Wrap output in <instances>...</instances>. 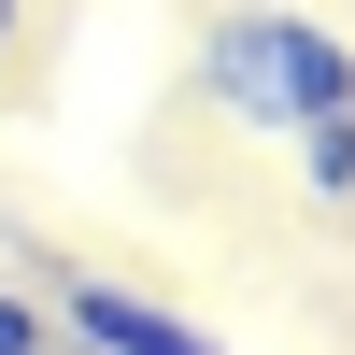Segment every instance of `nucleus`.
<instances>
[{"label": "nucleus", "mask_w": 355, "mask_h": 355, "mask_svg": "<svg viewBox=\"0 0 355 355\" xmlns=\"http://www.w3.org/2000/svg\"><path fill=\"white\" fill-rule=\"evenodd\" d=\"M0 355H57V313H43V284H0Z\"/></svg>", "instance_id": "nucleus-4"}, {"label": "nucleus", "mask_w": 355, "mask_h": 355, "mask_svg": "<svg viewBox=\"0 0 355 355\" xmlns=\"http://www.w3.org/2000/svg\"><path fill=\"white\" fill-rule=\"evenodd\" d=\"M15 28H28V0H0V57H15Z\"/></svg>", "instance_id": "nucleus-5"}, {"label": "nucleus", "mask_w": 355, "mask_h": 355, "mask_svg": "<svg viewBox=\"0 0 355 355\" xmlns=\"http://www.w3.org/2000/svg\"><path fill=\"white\" fill-rule=\"evenodd\" d=\"M199 100L256 142H299L327 114H355V43L299 0H214L199 15Z\"/></svg>", "instance_id": "nucleus-1"}, {"label": "nucleus", "mask_w": 355, "mask_h": 355, "mask_svg": "<svg viewBox=\"0 0 355 355\" xmlns=\"http://www.w3.org/2000/svg\"><path fill=\"white\" fill-rule=\"evenodd\" d=\"M43 313H57V355H227L199 313L142 299V284H114V270H57Z\"/></svg>", "instance_id": "nucleus-2"}, {"label": "nucleus", "mask_w": 355, "mask_h": 355, "mask_svg": "<svg viewBox=\"0 0 355 355\" xmlns=\"http://www.w3.org/2000/svg\"><path fill=\"white\" fill-rule=\"evenodd\" d=\"M284 157H299V185H313V199H355V114H327V128H299Z\"/></svg>", "instance_id": "nucleus-3"}]
</instances>
